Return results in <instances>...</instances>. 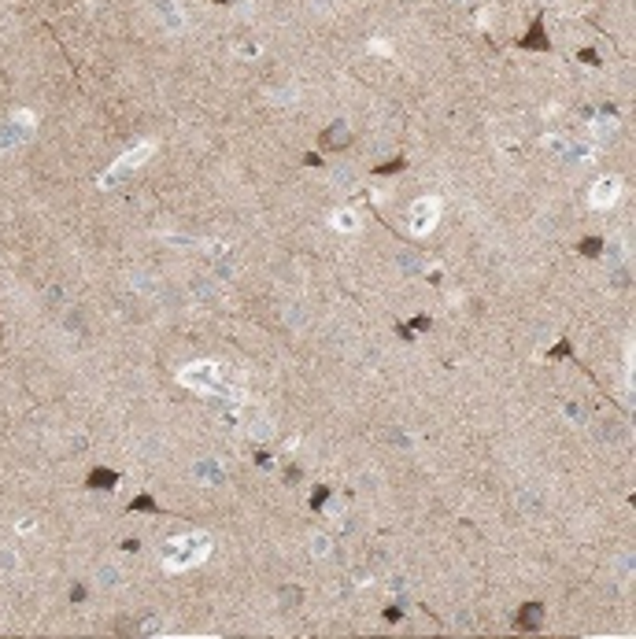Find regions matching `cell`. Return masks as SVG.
Instances as JSON below:
<instances>
[{
    "instance_id": "cell-7",
    "label": "cell",
    "mask_w": 636,
    "mask_h": 639,
    "mask_svg": "<svg viewBox=\"0 0 636 639\" xmlns=\"http://www.w3.org/2000/svg\"><path fill=\"white\" fill-rule=\"evenodd\" d=\"M152 11L159 15V23L167 34H185V15L182 8L174 4V0H152Z\"/></svg>"
},
{
    "instance_id": "cell-8",
    "label": "cell",
    "mask_w": 636,
    "mask_h": 639,
    "mask_svg": "<svg viewBox=\"0 0 636 639\" xmlns=\"http://www.w3.org/2000/svg\"><path fill=\"white\" fill-rule=\"evenodd\" d=\"M192 477H197L200 484H222L226 469H222V462H215V458H200V462L192 466Z\"/></svg>"
},
{
    "instance_id": "cell-10",
    "label": "cell",
    "mask_w": 636,
    "mask_h": 639,
    "mask_svg": "<svg viewBox=\"0 0 636 639\" xmlns=\"http://www.w3.org/2000/svg\"><path fill=\"white\" fill-rule=\"evenodd\" d=\"M330 551H333V539L325 536V532H315V536H311V554H315V558L322 562V558H325V554H330Z\"/></svg>"
},
{
    "instance_id": "cell-13",
    "label": "cell",
    "mask_w": 636,
    "mask_h": 639,
    "mask_svg": "<svg viewBox=\"0 0 636 639\" xmlns=\"http://www.w3.org/2000/svg\"><path fill=\"white\" fill-rule=\"evenodd\" d=\"M100 577H104V584H115V580H119V577H115V569H111V565H104V569H100Z\"/></svg>"
},
{
    "instance_id": "cell-3",
    "label": "cell",
    "mask_w": 636,
    "mask_h": 639,
    "mask_svg": "<svg viewBox=\"0 0 636 639\" xmlns=\"http://www.w3.org/2000/svg\"><path fill=\"white\" fill-rule=\"evenodd\" d=\"M152 152H156V144H152V141H141V144H134V148H129V152H126V156H122V159L115 163V167H111V170H108V174L100 177V189H111V185H119L122 177L129 174V170H137L141 163H149V159H152Z\"/></svg>"
},
{
    "instance_id": "cell-5",
    "label": "cell",
    "mask_w": 636,
    "mask_h": 639,
    "mask_svg": "<svg viewBox=\"0 0 636 639\" xmlns=\"http://www.w3.org/2000/svg\"><path fill=\"white\" fill-rule=\"evenodd\" d=\"M436 222H440V200H436V196H422V200L411 204V233L415 237L433 233Z\"/></svg>"
},
{
    "instance_id": "cell-1",
    "label": "cell",
    "mask_w": 636,
    "mask_h": 639,
    "mask_svg": "<svg viewBox=\"0 0 636 639\" xmlns=\"http://www.w3.org/2000/svg\"><path fill=\"white\" fill-rule=\"evenodd\" d=\"M207 554H211V539L204 532H189V536L163 547V565L167 569H192V565H200Z\"/></svg>"
},
{
    "instance_id": "cell-6",
    "label": "cell",
    "mask_w": 636,
    "mask_h": 639,
    "mask_svg": "<svg viewBox=\"0 0 636 639\" xmlns=\"http://www.w3.org/2000/svg\"><path fill=\"white\" fill-rule=\"evenodd\" d=\"M618 200H622V177H614V174L599 177V182L592 185V192H589V204H592L596 211H607V207H614Z\"/></svg>"
},
{
    "instance_id": "cell-12",
    "label": "cell",
    "mask_w": 636,
    "mask_h": 639,
    "mask_svg": "<svg viewBox=\"0 0 636 639\" xmlns=\"http://www.w3.org/2000/svg\"><path fill=\"white\" fill-rule=\"evenodd\" d=\"M270 433H274V425H270L267 418L252 421V436H255V440H270Z\"/></svg>"
},
{
    "instance_id": "cell-9",
    "label": "cell",
    "mask_w": 636,
    "mask_h": 639,
    "mask_svg": "<svg viewBox=\"0 0 636 639\" xmlns=\"http://www.w3.org/2000/svg\"><path fill=\"white\" fill-rule=\"evenodd\" d=\"M330 222H333V229H337V233H355V229H359V215H355L352 207H340V211H333V218H330Z\"/></svg>"
},
{
    "instance_id": "cell-14",
    "label": "cell",
    "mask_w": 636,
    "mask_h": 639,
    "mask_svg": "<svg viewBox=\"0 0 636 639\" xmlns=\"http://www.w3.org/2000/svg\"><path fill=\"white\" fill-rule=\"evenodd\" d=\"M330 514H333V521H340V517H345V503H333Z\"/></svg>"
},
{
    "instance_id": "cell-2",
    "label": "cell",
    "mask_w": 636,
    "mask_h": 639,
    "mask_svg": "<svg viewBox=\"0 0 636 639\" xmlns=\"http://www.w3.org/2000/svg\"><path fill=\"white\" fill-rule=\"evenodd\" d=\"M34 115L30 111H15L8 122H0V156H8V152H15L19 144H26L30 137H34Z\"/></svg>"
},
{
    "instance_id": "cell-4",
    "label": "cell",
    "mask_w": 636,
    "mask_h": 639,
    "mask_svg": "<svg viewBox=\"0 0 636 639\" xmlns=\"http://www.w3.org/2000/svg\"><path fill=\"white\" fill-rule=\"evenodd\" d=\"M178 381H182L185 388H192V392H211L219 385V366L200 358V363H189V366L178 370Z\"/></svg>"
},
{
    "instance_id": "cell-11",
    "label": "cell",
    "mask_w": 636,
    "mask_h": 639,
    "mask_svg": "<svg viewBox=\"0 0 636 639\" xmlns=\"http://www.w3.org/2000/svg\"><path fill=\"white\" fill-rule=\"evenodd\" d=\"M540 144H544V148H555L559 156H566V148H569V137H559V134H548V137H544Z\"/></svg>"
}]
</instances>
